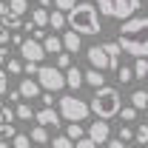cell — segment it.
I'll list each match as a JSON object with an SVG mask.
<instances>
[{"instance_id": "1", "label": "cell", "mask_w": 148, "mask_h": 148, "mask_svg": "<svg viewBox=\"0 0 148 148\" xmlns=\"http://www.w3.org/2000/svg\"><path fill=\"white\" fill-rule=\"evenodd\" d=\"M117 46L125 54H134L137 60H148V14L131 17L128 23H123L120 34H117Z\"/></svg>"}, {"instance_id": "2", "label": "cell", "mask_w": 148, "mask_h": 148, "mask_svg": "<svg viewBox=\"0 0 148 148\" xmlns=\"http://www.w3.org/2000/svg\"><path fill=\"white\" fill-rule=\"evenodd\" d=\"M69 29L77 32V34H100L103 32V26H100V9L94 6V3H77L71 12H69Z\"/></svg>"}, {"instance_id": "3", "label": "cell", "mask_w": 148, "mask_h": 148, "mask_svg": "<svg viewBox=\"0 0 148 148\" xmlns=\"http://www.w3.org/2000/svg\"><path fill=\"white\" fill-rule=\"evenodd\" d=\"M88 106H91V114H97V120H111V117H120V111H123V97L117 88H100V91H94V97L88 100Z\"/></svg>"}, {"instance_id": "4", "label": "cell", "mask_w": 148, "mask_h": 148, "mask_svg": "<svg viewBox=\"0 0 148 148\" xmlns=\"http://www.w3.org/2000/svg\"><path fill=\"white\" fill-rule=\"evenodd\" d=\"M57 103H60V117H63V120H69V123H86V120H88V114H91V106H88L86 100L74 97V94L60 97Z\"/></svg>"}, {"instance_id": "5", "label": "cell", "mask_w": 148, "mask_h": 148, "mask_svg": "<svg viewBox=\"0 0 148 148\" xmlns=\"http://www.w3.org/2000/svg\"><path fill=\"white\" fill-rule=\"evenodd\" d=\"M97 6H100V14L128 23L134 12L140 9V0H97Z\"/></svg>"}, {"instance_id": "6", "label": "cell", "mask_w": 148, "mask_h": 148, "mask_svg": "<svg viewBox=\"0 0 148 148\" xmlns=\"http://www.w3.org/2000/svg\"><path fill=\"white\" fill-rule=\"evenodd\" d=\"M37 83H40L43 91H49V94L63 91L66 88V71H60L57 66H43L40 74H37Z\"/></svg>"}, {"instance_id": "7", "label": "cell", "mask_w": 148, "mask_h": 148, "mask_svg": "<svg viewBox=\"0 0 148 148\" xmlns=\"http://www.w3.org/2000/svg\"><path fill=\"white\" fill-rule=\"evenodd\" d=\"M20 54H23V60H26V63H37V66H40V60L46 57V49H43V43H40V40L26 37V43L20 46Z\"/></svg>"}, {"instance_id": "8", "label": "cell", "mask_w": 148, "mask_h": 148, "mask_svg": "<svg viewBox=\"0 0 148 148\" xmlns=\"http://www.w3.org/2000/svg\"><path fill=\"white\" fill-rule=\"evenodd\" d=\"M86 57H88L91 69H97V71H108V69H111V60H108L106 46H91V49L86 51Z\"/></svg>"}, {"instance_id": "9", "label": "cell", "mask_w": 148, "mask_h": 148, "mask_svg": "<svg viewBox=\"0 0 148 148\" xmlns=\"http://www.w3.org/2000/svg\"><path fill=\"white\" fill-rule=\"evenodd\" d=\"M88 140H94L97 145H106L111 140V128H108V123L106 120H94L91 125H88Z\"/></svg>"}, {"instance_id": "10", "label": "cell", "mask_w": 148, "mask_h": 148, "mask_svg": "<svg viewBox=\"0 0 148 148\" xmlns=\"http://www.w3.org/2000/svg\"><path fill=\"white\" fill-rule=\"evenodd\" d=\"M34 120H37V125H43V128H60V125H63V123H60L63 117H60V111H54V108H40Z\"/></svg>"}, {"instance_id": "11", "label": "cell", "mask_w": 148, "mask_h": 148, "mask_svg": "<svg viewBox=\"0 0 148 148\" xmlns=\"http://www.w3.org/2000/svg\"><path fill=\"white\" fill-rule=\"evenodd\" d=\"M20 97H23V100H37V97H43V88H40V83H37V80H32V77H26V80H23V83H20Z\"/></svg>"}, {"instance_id": "12", "label": "cell", "mask_w": 148, "mask_h": 148, "mask_svg": "<svg viewBox=\"0 0 148 148\" xmlns=\"http://www.w3.org/2000/svg\"><path fill=\"white\" fill-rule=\"evenodd\" d=\"M83 83H86V71H80L77 66H71V69L66 71V86L74 88V91H80V88H83Z\"/></svg>"}, {"instance_id": "13", "label": "cell", "mask_w": 148, "mask_h": 148, "mask_svg": "<svg viewBox=\"0 0 148 148\" xmlns=\"http://www.w3.org/2000/svg\"><path fill=\"white\" fill-rule=\"evenodd\" d=\"M80 46H83V37L77 34V32H66V34H63V49H66L69 54H77Z\"/></svg>"}, {"instance_id": "14", "label": "cell", "mask_w": 148, "mask_h": 148, "mask_svg": "<svg viewBox=\"0 0 148 148\" xmlns=\"http://www.w3.org/2000/svg\"><path fill=\"white\" fill-rule=\"evenodd\" d=\"M43 49H46V54H63V51H66V49H63V37L49 34L43 40Z\"/></svg>"}, {"instance_id": "15", "label": "cell", "mask_w": 148, "mask_h": 148, "mask_svg": "<svg viewBox=\"0 0 148 148\" xmlns=\"http://www.w3.org/2000/svg\"><path fill=\"white\" fill-rule=\"evenodd\" d=\"M103 46H106V51H108L111 69H114V71H120V60H123V49L117 46V40H114V43H103Z\"/></svg>"}, {"instance_id": "16", "label": "cell", "mask_w": 148, "mask_h": 148, "mask_svg": "<svg viewBox=\"0 0 148 148\" xmlns=\"http://www.w3.org/2000/svg\"><path fill=\"white\" fill-rule=\"evenodd\" d=\"M86 83H88L91 88H97V91L106 88V77H103V71H97V69H88V71H86Z\"/></svg>"}, {"instance_id": "17", "label": "cell", "mask_w": 148, "mask_h": 148, "mask_svg": "<svg viewBox=\"0 0 148 148\" xmlns=\"http://www.w3.org/2000/svg\"><path fill=\"white\" fill-rule=\"evenodd\" d=\"M131 106H134L137 111L148 108V91H145V88H137V91L131 94Z\"/></svg>"}, {"instance_id": "18", "label": "cell", "mask_w": 148, "mask_h": 148, "mask_svg": "<svg viewBox=\"0 0 148 148\" xmlns=\"http://www.w3.org/2000/svg\"><path fill=\"white\" fill-rule=\"evenodd\" d=\"M0 23H3V26H6L9 32H17V29H23V26H26V23H23V20H20L17 14H12V12H6V14H3V20H0Z\"/></svg>"}, {"instance_id": "19", "label": "cell", "mask_w": 148, "mask_h": 148, "mask_svg": "<svg viewBox=\"0 0 148 148\" xmlns=\"http://www.w3.org/2000/svg\"><path fill=\"white\" fill-rule=\"evenodd\" d=\"M49 14L51 12H46V9H32V23H34L37 29H46L49 26Z\"/></svg>"}, {"instance_id": "20", "label": "cell", "mask_w": 148, "mask_h": 148, "mask_svg": "<svg viewBox=\"0 0 148 148\" xmlns=\"http://www.w3.org/2000/svg\"><path fill=\"white\" fill-rule=\"evenodd\" d=\"M49 26H51V29H66V26H69V14H63V12H51V14H49Z\"/></svg>"}, {"instance_id": "21", "label": "cell", "mask_w": 148, "mask_h": 148, "mask_svg": "<svg viewBox=\"0 0 148 148\" xmlns=\"http://www.w3.org/2000/svg\"><path fill=\"white\" fill-rule=\"evenodd\" d=\"M66 137H69L71 143H80V140H86L88 134L83 131V125H80V123H69V134H66Z\"/></svg>"}, {"instance_id": "22", "label": "cell", "mask_w": 148, "mask_h": 148, "mask_svg": "<svg viewBox=\"0 0 148 148\" xmlns=\"http://www.w3.org/2000/svg\"><path fill=\"white\" fill-rule=\"evenodd\" d=\"M134 80H145L148 77V60H134Z\"/></svg>"}, {"instance_id": "23", "label": "cell", "mask_w": 148, "mask_h": 148, "mask_svg": "<svg viewBox=\"0 0 148 148\" xmlns=\"http://www.w3.org/2000/svg\"><path fill=\"white\" fill-rule=\"evenodd\" d=\"M17 120H32V117H37V111L29 106V103H17Z\"/></svg>"}, {"instance_id": "24", "label": "cell", "mask_w": 148, "mask_h": 148, "mask_svg": "<svg viewBox=\"0 0 148 148\" xmlns=\"http://www.w3.org/2000/svg\"><path fill=\"white\" fill-rule=\"evenodd\" d=\"M14 120H17V111H14V108H9V106L0 108V125H12Z\"/></svg>"}, {"instance_id": "25", "label": "cell", "mask_w": 148, "mask_h": 148, "mask_svg": "<svg viewBox=\"0 0 148 148\" xmlns=\"http://www.w3.org/2000/svg\"><path fill=\"white\" fill-rule=\"evenodd\" d=\"M29 137H32V143H49V128H43V125H34Z\"/></svg>"}, {"instance_id": "26", "label": "cell", "mask_w": 148, "mask_h": 148, "mask_svg": "<svg viewBox=\"0 0 148 148\" xmlns=\"http://www.w3.org/2000/svg\"><path fill=\"white\" fill-rule=\"evenodd\" d=\"M134 143H137V145H148V125L145 123L134 128Z\"/></svg>"}, {"instance_id": "27", "label": "cell", "mask_w": 148, "mask_h": 148, "mask_svg": "<svg viewBox=\"0 0 148 148\" xmlns=\"http://www.w3.org/2000/svg\"><path fill=\"white\" fill-rule=\"evenodd\" d=\"M29 9V0H9V12L12 14H17V17H23V12Z\"/></svg>"}, {"instance_id": "28", "label": "cell", "mask_w": 148, "mask_h": 148, "mask_svg": "<svg viewBox=\"0 0 148 148\" xmlns=\"http://www.w3.org/2000/svg\"><path fill=\"white\" fill-rule=\"evenodd\" d=\"M117 80H120L123 86H128L131 80H134V69H128V66H120V71H117Z\"/></svg>"}, {"instance_id": "29", "label": "cell", "mask_w": 148, "mask_h": 148, "mask_svg": "<svg viewBox=\"0 0 148 148\" xmlns=\"http://www.w3.org/2000/svg\"><path fill=\"white\" fill-rule=\"evenodd\" d=\"M57 69H60V71H69V69H71V54H69V51L57 54Z\"/></svg>"}, {"instance_id": "30", "label": "cell", "mask_w": 148, "mask_h": 148, "mask_svg": "<svg viewBox=\"0 0 148 148\" xmlns=\"http://www.w3.org/2000/svg\"><path fill=\"white\" fill-rule=\"evenodd\" d=\"M14 137H17L14 125H0V143H9V140H14Z\"/></svg>"}, {"instance_id": "31", "label": "cell", "mask_w": 148, "mask_h": 148, "mask_svg": "<svg viewBox=\"0 0 148 148\" xmlns=\"http://www.w3.org/2000/svg\"><path fill=\"white\" fill-rule=\"evenodd\" d=\"M74 6H77V0H54V9H57V12H63V14H69Z\"/></svg>"}, {"instance_id": "32", "label": "cell", "mask_w": 148, "mask_h": 148, "mask_svg": "<svg viewBox=\"0 0 148 148\" xmlns=\"http://www.w3.org/2000/svg\"><path fill=\"white\" fill-rule=\"evenodd\" d=\"M120 120L134 123V120H137V108H134V106H123V111H120Z\"/></svg>"}, {"instance_id": "33", "label": "cell", "mask_w": 148, "mask_h": 148, "mask_svg": "<svg viewBox=\"0 0 148 148\" xmlns=\"http://www.w3.org/2000/svg\"><path fill=\"white\" fill-rule=\"evenodd\" d=\"M12 148H32V137H26V134H17V137L12 140Z\"/></svg>"}, {"instance_id": "34", "label": "cell", "mask_w": 148, "mask_h": 148, "mask_svg": "<svg viewBox=\"0 0 148 148\" xmlns=\"http://www.w3.org/2000/svg\"><path fill=\"white\" fill-rule=\"evenodd\" d=\"M6 69H9V74H20L23 69H26V63H20L17 57H12V60L6 63Z\"/></svg>"}, {"instance_id": "35", "label": "cell", "mask_w": 148, "mask_h": 148, "mask_svg": "<svg viewBox=\"0 0 148 148\" xmlns=\"http://www.w3.org/2000/svg\"><path fill=\"white\" fill-rule=\"evenodd\" d=\"M117 140H120V143H131V140H134V128H128V125L120 123V137H117Z\"/></svg>"}, {"instance_id": "36", "label": "cell", "mask_w": 148, "mask_h": 148, "mask_svg": "<svg viewBox=\"0 0 148 148\" xmlns=\"http://www.w3.org/2000/svg\"><path fill=\"white\" fill-rule=\"evenodd\" d=\"M12 34H14V32H9V29L0 23V46H9V43H12Z\"/></svg>"}, {"instance_id": "37", "label": "cell", "mask_w": 148, "mask_h": 148, "mask_svg": "<svg viewBox=\"0 0 148 148\" xmlns=\"http://www.w3.org/2000/svg\"><path fill=\"white\" fill-rule=\"evenodd\" d=\"M54 148H74V143L69 140V137H54V143H51Z\"/></svg>"}, {"instance_id": "38", "label": "cell", "mask_w": 148, "mask_h": 148, "mask_svg": "<svg viewBox=\"0 0 148 148\" xmlns=\"http://www.w3.org/2000/svg\"><path fill=\"white\" fill-rule=\"evenodd\" d=\"M40 69H43V66H37V63H26V69H23V71L29 74V77H37V74H40Z\"/></svg>"}, {"instance_id": "39", "label": "cell", "mask_w": 148, "mask_h": 148, "mask_svg": "<svg viewBox=\"0 0 148 148\" xmlns=\"http://www.w3.org/2000/svg\"><path fill=\"white\" fill-rule=\"evenodd\" d=\"M43 108H54V94H49V91H43Z\"/></svg>"}, {"instance_id": "40", "label": "cell", "mask_w": 148, "mask_h": 148, "mask_svg": "<svg viewBox=\"0 0 148 148\" xmlns=\"http://www.w3.org/2000/svg\"><path fill=\"white\" fill-rule=\"evenodd\" d=\"M6 88H9V77L3 71V66H0V94H6Z\"/></svg>"}, {"instance_id": "41", "label": "cell", "mask_w": 148, "mask_h": 148, "mask_svg": "<svg viewBox=\"0 0 148 148\" xmlns=\"http://www.w3.org/2000/svg\"><path fill=\"white\" fill-rule=\"evenodd\" d=\"M74 148H97V143L86 137V140H80V143H77V145H74Z\"/></svg>"}, {"instance_id": "42", "label": "cell", "mask_w": 148, "mask_h": 148, "mask_svg": "<svg viewBox=\"0 0 148 148\" xmlns=\"http://www.w3.org/2000/svg\"><path fill=\"white\" fill-rule=\"evenodd\" d=\"M9 60H12V57H9V46H0V66L9 63Z\"/></svg>"}, {"instance_id": "43", "label": "cell", "mask_w": 148, "mask_h": 148, "mask_svg": "<svg viewBox=\"0 0 148 148\" xmlns=\"http://www.w3.org/2000/svg\"><path fill=\"white\" fill-rule=\"evenodd\" d=\"M12 43H14V46H17V49H20V46L26 43V37H23V34H17V32H14V34H12Z\"/></svg>"}, {"instance_id": "44", "label": "cell", "mask_w": 148, "mask_h": 148, "mask_svg": "<svg viewBox=\"0 0 148 148\" xmlns=\"http://www.w3.org/2000/svg\"><path fill=\"white\" fill-rule=\"evenodd\" d=\"M103 148H125V143H120V140H108Z\"/></svg>"}, {"instance_id": "45", "label": "cell", "mask_w": 148, "mask_h": 148, "mask_svg": "<svg viewBox=\"0 0 148 148\" xmlns=\"http://www.w3.org/2000/svg\"><path fill=\"white\" fill-rule=\"evenodd\" d=\"M9 100H12V103H23V97H20V91H9Z\"/></svg>"}, {"instance_id": "46", "label": "cell", "mask_w": 148, "mask_h": 148, "mask_svg": "<svg viewBox=\"0 0 148 148\" xmlns=\"http://www.w3.org/2000/svg\"><path fill=\"white\" fill-rule=\"evenodd\" d=\"M51 6V0H40V9H49Z\"/></svg>"}, {"instance_id": "47", "label": "cell", "mask_w": 148, "mask_h": 148, "mask_svg": "<svg viewBox=\"0 0 148 148\" xmlns=\"http://www.w3.org/2000/svg\"><path fill=\"white\" fill-rule=\"evenodd\" d=\"M0 148H12V145H9V143H0Z\"/></svg>"}, {"instance_id": "48", "label": "cell", "mask_w": 148, "mask_h": 148, "mask_svg": "<svg viewBox=\"0 0 148 148\" xmlns=\"http://www.w3.org/2000/svg\"><path fill=\"white\" fill-rule=\"evenodd\" d=\"M0 3H9V0H0Z\"/></svg>"}, {"instance_id": "49", "label": "cell", "mask_w": 148, "mask_h": 148, "mask_svg": "<svg viewBox=\"0 0 148 148\" xmlns=\"http://www.w3.org/2000/svg\"><path fill=\"white\" fill-rule=\"evenodd\" d=\"M0 108H3V103H0Z\"/></svg>"}]
</instances>
